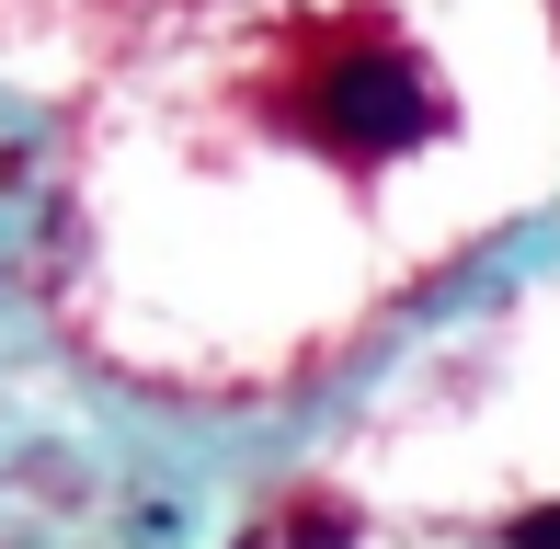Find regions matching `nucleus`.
Masks as SVG:
<instances>
[{
	"mask_svg": "<svg viewBox=\"0 0 560 549\" xmlns=\"http://www.w3.org/2000/svg\"><path fill=\"white\" fill-rule=\"evenodd\" d=\"M298 538H310V549H332V538H354V515H343V504H310V515H298Z\"/></svg>",
	"mask_w": 560,
	"mask_h": 549,
	"instance_id": "nucleus-3",
	"label": "nucleus"
},
{
	"mask_svg": "<svg viewBox=\"0 0 560 549\" xmlns=\"http://www.w3.org/2000/svg\"><path fill=\"white\" fill-rule=\"evenodd\" d=\"M252 115L298 127L310 149H332V161H389V149H423V138L457 127L446 81L400 46V23L377 0H354L332 23H298L275 46V69L252 81Z\"/></svg>",
	"mask_w": 560,
	"mask_h": 549,
	"instance_id": "nucleus-1",
	"label": "nucleus"
},
{
	"mask_svg": "<svg viewBox=\"0 0 560 549\" xmlns=\"http://www.w3.org/2000/svg\"><path fill=\"white\" fill-rule=\"evenodd\" d=\"M503 549H560V504H538V515H515V527H503Z\"/></svg>",
	"mask_w": 560,
	"mask_h": 549,
	"instance_id": "nucleus-2",
	"label": "nucleus"
},
{
	"mask_svg": "<svg viewBox=\"0 0 560 549\" xmlns=\"http://www.w3.org/2000/svg\"><path fill=\"white\" fill-rule=\"evenodd\" d=\"M549 12H560V0H549Z\"/></svg>",
	"mask_w": 560,
	"mask_h": 549,
	"instance_id": "nucleus-4",
	"label": "nucleus"
}]
</instances>
